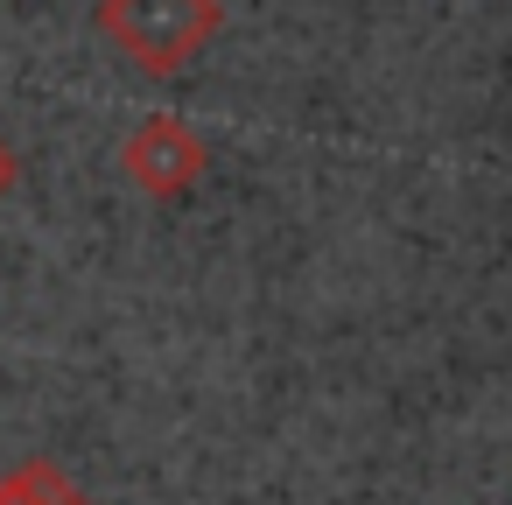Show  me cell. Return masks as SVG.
<instances>
[{
	"instance_id": "1",
	"label": "cell",
	"mask_w": 512,
	"mask_h": 505,
	"mask_svg": "<svg viewBox=\"0 0 512 505\" xmlns=\"http://www.w3.org/2000/svg\"><path fill=\"white\" fill-rule=\"evenodd\" d=\"M218 22H225L218 0H99V36L141 78H176L190 57L211 50Z\"/></svg>"
},
{
	"instance_id": "2",
	"label": "cell",
	"mask_w": 512,
	"mask_h": 505,
	"mask_svg": "<svg viewBox=\"0 0 512 505\" xmlns=\"http://www.w3.org/2000/svg\"><path fill=\"white\" fill-rule=\"evenodd\" d=\"M120 169H127V183H134L141 197L176 204V197H190V190L204 183L211 148H204V134H197L183 113H148V120L120 141Z\"/></svg>"
},
{
	"instance_id": "3",
	"label": "cell",
	"mask_w": 512,
	"mask_h": 505,
	"mask_svg": "<svg viewBox=\"0 0 512 505\" xmlns=\"http://www.w3.org/2000/svg\"><path fill=\"white\" fill-rule=\"evenodd\" d=\"M0 505H92L57 463H22V470H8V477H0Z\"/></svg>"
},
{
	"instance_id": "4",
	"label": "cell",
	"mask_w": 512,
	"mask_h": 505,
	"mask_svg": "<svg viewBox=\"0 0 512 505\" xmlns=\"http://www.w3.org/2000/svg\"><path fill=\"white\" fill-rule=\"evenodd\" d=\"M15 183H22V155L0 141V197H15Z\"/></svg>"
}]
</instances>
